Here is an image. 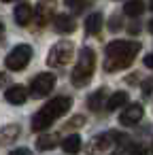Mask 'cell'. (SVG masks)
Here are the masks:
<instances>
[{"mask_svg":"<svg viewBox=\"0 0 153 155\" xmlns=\"http://www.w3.org/2000/svg\"><path fill=\"white\" fill-rule=\"evenodd\" d=\"M108 28H111L113 32H115V30H119V28H121V17L113 15V17H111V24H108Z\"/></svg>","mask_w":153,"mask_h":155,"instance_id":"obj_21","label":"cell"},{"mask_svg":"<svg viewBox=\"0 0 153 155\" xmlns=\"http://www.w3.org/2000/svg\"><path fill=\"white\" fill-rule=\"evenodd\" d=\"M111 136L108 134H104V136H100V138H96V149H100V151H104V149H108L111 147V140H108Z\"/></svg>","mask_w":153,"mask_h":155,"instance_id":"obj_20","label":"cell"},{"mask_svg":"<svg viewBox=\"0 0 153 155\" xmlns=\"http://www.w3.org/2000/svg\"><path fill=\"white\" fill-rule=\"evenodd\" d=\"M70 11H75V13H81L85 7H87V0H66L64 2Z\"/></svg>","mask_w":153,"mask_h":155,"instance_id":"obj_19","label":"cell"},{"mask_svg":"<svg viewBox=\"0 0 153 155\" xmlns=\"http://www.w3.org/2000/svg\"><path fill=\"white\" fill-rule=\"evenodd\" d=\"M83 123H85V119H83V117H75L68 125H70V127H79V125H83Z\"/></svg>","mask_w":153,"mask_h":155,"instance_id":"obj_22","label":"cell"},{"mask_svg":"<svg viewBox=\"0 0 153 155\" xmlns=\"http://www.w3.org/2000/svg\"><path fill=\"white\" fill-rule=\"evenodd\" d=\"M5 85H9V77H7V72H0V87H5Z\"/></svg>","mask_w":153,"mask_h":155,"instance_id":"obj_24","label":"cell"},{"mask_svg":"<svg viewBox=\"0 0 153 155\" xmlns=\"http://www.w3.org/2000/svg\"><path fill=\"white\" fill-rule=\"evenodd\" d=\"M53 28H55L58 32H62V34H66V32L70 34V32L77 30V24H75V19L68 17V15H58L55 21H53Z\"/></svg>","mask_w":153,"mask_h":155,"instance_id":"obj_11","label":"cell"},{"mask_svg":"<svg viewBox=\"0 0 153 155\" xmlns=\"http://www.w3.org/2000/svg\"><path fill=\"white\" fill-rule=\"evenodd\" d=\"M102 28V15L100 13H91L87 19H85V32L87 34H98Z\"/></svg>","mask_w":153,"mask_h":155,"instance_id":"obj_12","label":"cell"},{"mask_svg":"<svg viewBox=\"0 0 153 155\" xmlns=\"http://www.w3.org/2000/svg\"><path fill=\"white\" fill-rule=\"evenodd\" d=\"M70 106H72V100H70L68 96H58V98L49 100V104H45V106L32 117V130H34V132L47 130L53 121H58L60 117H64Z\"/></svg>","mask_w":153,"mask_h":155,"instance_id":"obj_2","label":"cell"},{"mask_svg":"<svg viewBox=\"0 0 153 155\" xmlns=\"http://www.w3.org/2000/svg\"><path fill=\"white\" fill-rule=\"evenodd\" d=\"M62 149H64L66 153H77V151L81 149V138H79L77 134L66 136V138L62 140Z\"/></svg>","mask_w":153,"mask_h":155,"instance_id":"obj_17","label":"cell"},{"mask_svg":"<svg viewBox=\"0 0 153 155\" xmlns=\"http://www.w3.org/2000/svg\"><path fill=\"white\" fill-rule=\"evenodd\" d=\"M149 32H153V19L149 21Z\"/></svg>","mask_w":153,"mask_h":155,"instance_id":"obj_27","label":"cell"},{"mask_svg":"<svg viewBox=\"0 0 153 155\" xmlns=\"http://www.w3.org/2000/svg\"><path fill=\"white\" fill-rule=\"evenodd\" d=\"M94 68H96V53H94V49L83 47V51L79 55V62H77V66L72 70V85H77V87L87 85L91 81Z\"/></svg>","mask_w":153,"mask_h":155,"instance_id":"obj_3","label":"cell"},{"mask_svg":"<svg viewBox=\"0 0 153 155\" xmlns=\"http://www.w3.org/2000/svg\"><path fill=\"white\" fill-rule=\"evenodd\" d=\"M13 153H22V155H26V153H30V149H15Z\"/></svg>","mask_w":153,"mask_h":155,"instance_id":"obj_25","label":"cell"},{"mask_svg":"<svg viewBox=\"0 0 153 155\" xmlns=\"http://www.w3.org/2000/svg\"><path fill=\"white\" fill-rule=\"evenodd\" d=\"M5 98H7V102H11V104H24V102L28 100V91H26L24 85H11V87L7 89Z\"/></svg>","mask_w":153,"mask_h":155,"instance_id":"obj_9","label":"cell"},{"mask_svg":"<svg viewBox=\"0 0 153 155\" xmlns=\"http://www.w3.org/2000/svg\"><path fill=\"white\" fill-rule=\"evenodd\" d=\"M15 21H17V26H28L30 24V19H32V15H34V11H32V7L28 5V2H22V5H17L15 7Z\"/></svg>","mask_w":153,"mask_h":155,"instance_id":"obj_10","label":"cell"},{"mask_svg":"<svg viewBox=\"0 0 153 155\" xmlns=\"http://www.w3.org/2000/svg\"><path fill=\"white\" fill-rule=\"evenodd\" d=\"M30 60H32V47L30 45H17L15 49H11L5 64L9 70H24L30 64Z\"/></svg>","mask_w":153,"mask_h":155,"instance_id":"obj_5","label":"cell"},{"mask_svg":"<svg viewBox=\"0 0 153 155\" xmlns=\"http://www.w3.org/2000/svg\"><path fill=\"white\" fill-rule=\"evenodd\" d=\"M58 138H60L58 134H45V136H41V138L36 140V149H38V151H49V149L55 147Z\"/></svg>","mask_w":153,"mask_h":155,"instance_id":"obj_16","label":"cell"},{"mask_svg":"<svg viewBox=\"0 0 153 155\" xmlns=\"http://www.w3.org/2000/svg\"><path fill=\"white\" fill-rule=\"evenodd\" d=\"M140 51V43L138 41H113L106 47V58H104V70L106 72H117L128 68L136 53Z\"/></svg>","mask_w":153,"mask_h":155,"instance_id":"obj_1","label":"cell"},{"mask_svg":"<svg viewBox=\"0 0 153 155\" xmlns=\"http://www.w3.org/2000/svg\"><path fill=\"white\" fill-rule=\"evenodd\" d=\"M123 11H125V15H130V17H138V15L145 11V2H142V0H128L125 7H123Z\"/></svg>","mask_w":153,"mask_h":155,"instance_id":"obj_15","label":"cell"},{"mask_svg":"<svg viewBox=\"0 0 153 155\" xmlns=\"http://www.w3.org/2000/svg\"><path fill=\"white\" fill-rule=\"evenodd\" d=\"M145 66L153 70V53H149V55H145Z\"/></svg>","mask_w":153,"mask_h":155,"instance_id":"obj_23","label":"cell"},{"mask_svg":"<svg viewBox=\"0 0 153 155\" xmlns=\"http://www.w3.org/2000/svg\"><path fill=\"white\" fill-rule=\"evenodd\" d=\"M142 115H145V108H142L140 104H132V106H128V108L121 113L119 121H121L123 125H136V123L142 119Z\"/></svg>","mask_w":153,"mask_h":155,"instance_id":"obj_7","label":"cell"},{"mask_svg":"<svg viewBox=\"0 0 153 155\" xmlns=\"http://www.w3.org/2000/svg\"><path fill=\"white\" fill-rule=\"evenodd\" d=\"M51 17H53V5H51V2H38V7H36V11H34L36 24H38V26H45V24L51 21Z\"/></svg>","mask_w":153,"mask_h":155,"instance_id":"obj_8","label":"cell"},{"mask_svg":"<svg viewBox=\"0 0 153 155\" xmlns=\"http://www.w3.org/2000/svg\"><path fill=\"white\" fill-rule=\"evenodd\" d=\"M102 100H104V89L96 91V94L89 98V102H87V104H89V108H91V110H98V108H100V104H102Z\"/></svg>","mask_w":153,"mask_h":155,"instance_id":"obj_18","label":"cell"},{"mask_svg":"<svg viewBox=\"0 0 153 155\" xmlns=\"http://www.w3.org/2000/svg\"><path fill=\"white\" fill-rule=\"evenodd\" d=\"M151 9H153V2H151Z\"/></svg>","mask_w":153,"mask_h":155,"instance_id":"obj_29","label":"cell"},{"mask_svg":"<svg viewBox=\"0 0 153 155\" xmlns=\"http://www.w3.org/2000/svg\"><path fill=\"white\" fill-rule=\"evenodd\" d=\"M55 87V77L49 72H41L38 77H34L32 85H30V94L32 98H45L49 96V91Z\"/></svg>","mask_w":153,"mask_h":155,"instance_id":"obj_6","label":"cell"},{"mask_svg":"<svg viewBox=\"0 0 153 155\" xmlns=\"http://www.w3.org/2000/svg\"><path fill=\"white\" fill-rule=\"evenodd\" d=\"M19 136V125H7L0 130V147L7 144V142H13L15 138Z\"/></svg>","mask_w":153,"mask_h":155,"instance_id":"obj_14","label":"cell"},{"mask_svg":"<svg viewBox=\"0 0 153 155\" xmlns=\"http://www.w3.org/2000/svg\"><path fill=\"white\" fill-rule=\"evenodd\" d=\"M75 55V45L70 41H60L58 45L51 47L49 55H47V64L53 66V68H60V66H66Z\"/></svg>","mask_w":153,"mask_h":155,"instance_id":"obj_4","label":"cell"},{"mask_svg":"<svg viewBox=\"0 0 153 155\" xmlns=\"http://www.w3.org/2000/svg\"><path fill=\"white\" fill-rule=\"evenodd\" d=\"M128 100H130V96H128L125 91H117V94H113V96L108 98L106 108H108V110H117V108H121L123 104H128Z\"/></svg>","mask_w":153,"mask_h":155,"instance_id":"obj_13","label":"cell"},{"mask_svg":"<svg viewBox=\"0 0 153 155\" xmlns=\"http://www.w3.org/2000/svg\"><path fill=\"white\" fill-rule=\"evenodd\" d=\"M5 2H13V0H5Z\"/></svg>","mask_w":153,"mask_h":155,"instance_id":"obj_28","label":"cell"},{"mask_svg":"<svg viewBox=\"0 0 153 155\" xmlns=\"http://www.w3.org/2000/svg\"><path fill=\"white\" fill-rule=\"evenodd\" d=\"M5 36V26H2V21H0V38Z\"/></svg>","mask_w":153,"mask_h":155,"instance_id":"obj_26","label":"cell"}]
</instances>
